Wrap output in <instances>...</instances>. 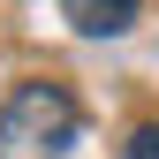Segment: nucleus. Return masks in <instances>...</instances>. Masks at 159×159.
Wrapping results in <instances>:
<instances>
[{
  "label": "nucleus",
  "mask_w": 159,
  "mask_h": 159,
  "mask_svg": "<svg viewBox=\"0 0 159 159\" xmlns=\"http://www.w3.org/2000/svg\"><path fill=\"white\" fill-rule=\"evenodd\" d=\"M76 136H84V106L53 76H30L0 98V159H68Z\"/></svg>",
  "instance_id": "f257e3e1"
},
{
  "label": "nucleus",
  "mask_w": 159,
  "mask_h": 159,
  "mask_svg": "<svg viewBox=\"0 0 159 159\" xmlns=\"http://www.w3.org/2000/svg\"><path fill=\"white\" fill-rule=\"evenodd\" d=\"M61 15H68L76 38H129L144 0H61Z\"/></svg>",
  "instance_id": "f03ea898"
},
{
  "label": "nucleus",
  "mask_w": 159,
  "mask_h": 159,
  "mask_svg": "<svg viewBox=\"0 0 159 159\" xmlns=\"http://www.w3.org/2000/svg\"><path fill=\"white\" fill-rule=\"evenodd\" d=\"M121 159H159V121H144V129H136L129 144H121Z\"/></svg>",
  "instance_id": "7ed1b4c3"
}]
</instances>
